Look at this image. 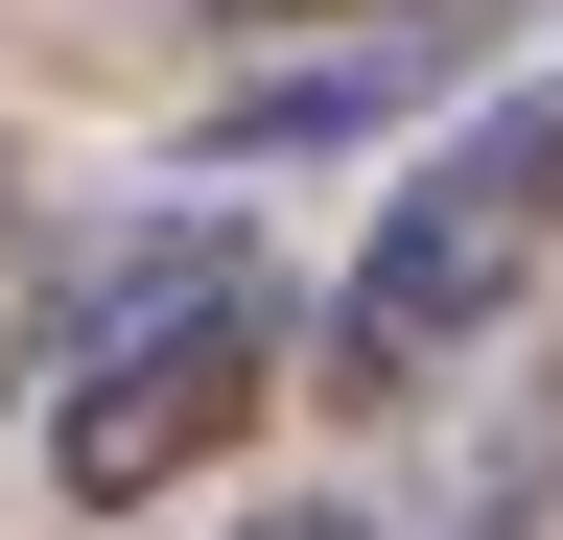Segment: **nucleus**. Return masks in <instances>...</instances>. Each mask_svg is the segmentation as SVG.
Returning <instances> with one entry per match:
<instances>
[{
  "mask_svg": "<svg viewBox=\"0 0 563 540\" xmlns=\"http://www.w3.org/2000/svg\"><path fill=\"white\" fill-rule=\"evenodd\" d=\"M282 353H306V306H282V258L235 212H141L47 283V494L70 517H165L211 447H258Z\"/></svg>",
  "mask_w": 563,
  "mask_h": 540,
  "instance_id": "f257e3e1",
  "label": "nucleus"
},
{
  "mask_svg": "<svg viewBox=\"0 0 563 540\" xmlns=\"http://www.w3.org/2000/svg\"><path fill=\"white\" fill-rule=\"evenodd\" d=\"M540 283H563V47H540V71H493L446 142L376 188L352 283L306 306V399L399 423V399H446V376H470V353H493Z\"/></svg>",
  "mask_w": 563,
  "mask_h": 540,
  "instance_id": "f03ea898",
  "label": "nucleus"
},
{
  "mask_svg": "<svg viewBox=\"0 0 563 540\" xmlns=\"http://www.w3.org/2000/svg\"><path fill=\"white\" fill-rule=\"evenodd\" d=\"M211 47H329V24H470V0H188Z\"/></svg>",
  "mask_w": 563,
  "mask_h": 540,
  "instance_id": "7ed1b4c3",
  "label": "nucleus"
},
{
  "mask_svg": "<svg viewBox=\"0 0 563 540\" xmlns=\"http://www.w3.org/2000/svg\"><path fill=\"white\" fill-rule=\"evenodd\" d=\"M47 283H70V258H47L24 188H0V376H47Z\"/></svg>",
  "mask_w": 563,
  "mask_h": 540,
  "instance_id": "20e7f679",
  "label": "nucleus"
},
{
  "mask_svg": "<svg viewBox=\"0 0 563 540\" xmlns=\"http://www.w3.org/2000/svg\"><path fill=\"white\" fill-rule=\"evenodd\" d=\"M235 540H399L376 494H282V517H235Z\"/></svg>",
  "mask_w": 563,
  "mask_h": 540,
  "instance_id": "39448f33",
  "label": "nucleus"
}]
</instances>
